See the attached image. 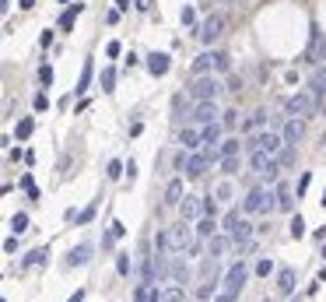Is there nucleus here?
I'll return each mask as SVG.
<instances>
[{
    "instance_id": "nucleus-52",
    "label": "nucleus",
    "mask_w": 326,
    "mask_h": 302,
    "mask_svg": "<svg viewBox=\"0 0 326 302\" xmlns=\"http://www.w3.org/2000/svg\"><path fill=\"white\" fill-rule=\"evenodd\" d=\"M14 249H18V239H14V235H11V239H4V253H7V257H11V253H14Z\"/></svg>"
},
{
    "instance_id": "nucleus-16",
    "label": "nucleus",
    "mask_w": 326,
    "mask_h": 302,
    "mask_svg": "<svg viewBox=\"0 0 326 302\" xmlns=\"http://www.w3.org/2000/svg\"><path fill=\"white\" fill-rule=\"evenodd\" d=\"M221 134H225V123H204V144L207 148H214V144H221Z\"/></svg>"
},
{
    "instance_id": "nucleus-3",
    "label": "nucleus",
    "mask_w": 326,
    "mask_h": 302,
    "mask_svg": "<svg viewBox=\"0 0 326 302\" xmlns=\"http://www.w3.org/2000/svg\"><path fill=\"white\" fill-rule=\"evenodd\" d=\"M221 91H225V88H221V81L214 74H200L193 81V88H189V95H193L197 102H218Z\"/></svg>"
},
{
    "instance_id": "nucleus-49",
    "label": "nucleus",
    "mask_w": 326,
    "mask_h": 302,
    "mask_svg": "<svg viewBox=\"0 0 326 302\" xmlns=\"http://www.w3.org/2000/svg\"><path fill=\"white\" fill-rule=\"evenodd\" d=\"M221 123H225V127H235V123H239V113H235V109H228V113H225V120H221Z\"/></svg>"
},
{
    "instance_id": "nucleus-22",
    "label": "nucleus",
    "mask_w": 326,
    "mask_h": 302,
    "mask_svg": "<svg viewBox=\"0 0 326 302\" xmlns=\"http://www.w3.org/2000/svg\"><path fill=\"white\" fill-rule=\"evenodd\" d=\"M214 57H218V53H204V57H197V60H193V74L200 77V74H207V71H214Z\"/></svg>"
},
{
    "instance_id": "nucleus-41",
    "label": "nucleus",
    "mask_w": 326,
    "mask_h": 302,
    "mask_svg": "<svg viewBox=\"0 0 326 302\" xmlns=\"http://www.w3.org/2000/svg\"><path fill=\"white\" fill-rule=\"evenodd\" d=\"M116 271H119L123 278L130 274V257H126V253H119V257H116Z\"/></svg>"
},
{
    "instance_id": "nucleus-53",
    "label": "nucleus",
    "mask_w": 326,
    "mask_h": 302,
    "mask_svg": "<svg viewBox=\"0 0 326 302\" xmlns=\"http://www.w3.org/2000/svg\"><path fill=\"white\" fill-rule=\"evenodd\" d=\"M105 57H119V42H109L105 46Z\"/></svg>"
},
{
    "instance_id": "nucleus-10",
    "label": "nucleus",
    "mask_w": 326,
    "mask_h": 302,
    "mask_svg": "<svg viewBox=\"0 0 326 302\" xmlns=\"http://www.w3.org/2000/svg\"><path fill=\"white\" fill-rule=\"evenodd\" d=\"M221 28H225V18H221V14H214V18H207V21L200 25V32H197V35H200L204 42H214V39L221 35Z\"/></svg>"
},
{
    "instance_id": "nucleus-47",
    "label": "nucleus",
    "mask_w": 326,
    "mask_h": 302,
    "mask_svg": "<svg viewBox=\"0 0 326 302\" xmlns=\"http://www.w3.org/2000/svg\"><path fill=\"white\" fill-rule=\"evenodd\" d=\"M309 183H312V172H305V176L298 179V190H295V193H298V197H305V190H309Z\"/></svg>"
},
{
    "instance_id": "nucleus-12",
    "label": "nucleus",
    "mask_w": 326,
    "mask_h": 302,
    "mask_svg": "<svg viewBox=\"0 0 326 302\" xmlns=\"http://www.w3.org/2000/svg\"><path fill=\"white\" fill-rule=\"evenodd\" d=\"M277 211L295 215V190H291L288 183H277Z\"/></svg>"
},
{
    "instance_id": "nucleus-55",
    "label": "nucleus",
    "mask_w": 326,
    "mask_h": 302,
    "mask_svg": "<svg viewBox=\"0 0 326 302\" xmlns=\"http://www.w3.org/2000/svg\"><path fill=\"white\" fill-rule=\"evenodd\" d=\"M134 7H137V11H148V7H151V0H137Z\"/></svg>"
},
{
    "instance_id": "nucleus-46",
    "label": "nucleus",
    "mask_w": 326,
    "mask_h": 302,
    "mask_svg": "<svg viewBox=\"0 0 326 302\" xmlns=\"http://www.w3.org/2000/svg\"><path fill=\"white\" fill-rule=\"evenodd\" d=\"M123 169H126L123 162H109V179H119V176H123Z\"/></svg>"
},
{
    "instance_id": "nucleus-45",
    "label": "nucleus",
    "mask_w": 326,
    "mask_h": 302,
    "mask_svg": "<svg viewBox=\"0 0 326 302\" xmlns=\"http://www.w3.org/2000/svg\"><path fill=\"white\" fill-rule=\"evenodd\" d=\"M39 81H42V84H53V67H49V64L39 67Z\"/></svg>"
},
{
    "instance_id": "nucleus-36",
    "label": "nucleus",
    "mask_w": 326,
    "mask_h": 302,
    "mask_svg": "<svg viewBox=\"0 0 326 302\" xmlns=\"http://www.w3.org/2000/svg\"><path fill=\"white\" fill-rule=\"evenodd\" d=\"M21 186H25V193H28V197H32V200H39V197H42V193H39V186H35V183H32V176H28V172H25V176H21Z\"/></svg>"
},
{
    "instance_id": "nucleus-23",
    "label": "nucleus",
    "mask_w": 326,
    "mask_h": 302,
    "mask_svg": "<svg viewBox=\"0 0 326 302\" xmlns=\"http://www.w3.org/2000/svg\"><path fill=\"white\" fill-rule=\"evenodd\" d=\"M84 11V4H74V7H67L63 14H60V28L67 32V28H74V21H78V14Z\"/></svg>"
},
{
    "instance_id": "nucleus-2",
    "label": "nucleus",
    "mask_w": 326,
    "mask_h": 302,
    "mask_svg": "<svg viewBox=\"0 0 326 302\" xmlns=\"http://www.w3.org/2000/svg\"><path fill=\"white\" fill-rule=\"evenodd\" d=\"M249 165H252V172H256V176H267L270 183H274V179H277V172H281V162H277L270 151H263V148L249 151Z\"/></svg>"
},
{
    "instance_id": "nucleus-11",
    "label": "nucleus",
    "mask_w": 326,
    "mask_h": 302,
    "mask_svg": "<svg viewBox=\"0 0 326 302\" xmlns=\"http://www.w3.org/2000/svg\"><path fill=\"white\" fill-rule=\"evenodd\" d=\"M189 120H193V123H214V120H218V106H214V102H197L193 113H189Z\"/></svg>"
},
{
    "instance_id": "nucleus-43",
    "label": "nucleus",
    "mask_w": 326,
    "mask_h": 302,
    "mask_svg": "<svg viewBox=\"0 0 326 302\" xmlns=\"http://www.w3.org/2000/svg\"><path fill=\"white\" fill-rule=\"evenodd\" d=\"M179 18H182V25H186V28H189V25H197V11H193V7H182V14H179Z\"/></svg>"
},
{
    "instance_id": "nucleus-20",
    "label": "nucleus",
    "mask_w": 326,
    "mask_h": 302,
    "mask_svg": "<svg viewBox=\"0 0 326 302\" xmlns=\"http://www.w3.org/2000/svg\"><path fill=\"white\" fill-rule=\"evenodd\" d=\"M91 74H95V64H91V60H84V67H81V77H78V88H74L78 95H84V91L91 88Z\"/></svg>"
},
{
    "instance_id": "nucleus-58",
    "label": "nucleus",
    "mask_w": 326,
    "mask_h": 302,
    "mask_svg": "<svg viewBox=\"0 0 326 302\" xmlns=\"http://www.w3.org/2000/svg\"><path fill=\"white\" fill-rule=\"evenodd\" d=\"M116 11H130V0H116Z\"/></svg>"
},
{
    "instance_id": "nucleus-19",
    "label": "nucleus",
    "mask_w": 326,
    "mask_h": 302,
    "mask_svg": "<svg viewBox=\"0 0 326 302\" xmlns=\"http://www.w3.org/2000/svg\"><path fill=\"white\" fill-rule=\"evenodd\" d=\"M88 260H91V246H88V242H81V246L71 249V267H84Z\"/></svg>"
},
{
    "instance_id": "nucleus-28",
    "label": "nucleus",
    "mask_w": 326,
    "mask_h": 302,
    "mask_svg": "<svg viewBox=\"0 0 326 302\" xmlns=\"http://www.w3.org/2000/svg\"><path fill=\"white\" fill-rule=\"evenodd\" d=\"M32 130H35V120H18L14 137H18V141H28V137H32Z\"/></svg>"
},
{
    "instance_id": "nucleus-59",
    "label": "nucleus",
    "mask_w": 326,
    "mask_h": 302,
    "mask_svg": "<svg viewBox=\"0 0 326 302\" xmlns=\"http://www.w3.org/2000/svg\"><path fill=\"white\" fill-rule=\"evenodd\" d=\"M323 208H326V190H323Z\"/></svg>"
},
{
    "instance_id": "nucleus-34",
    "label": "nucleus",
    "mask_w": 326,
    "mask_h": 302,
    "mask_svg": "<svg viewBox=\"0 0 326 302\" xmlns=\"http://www.w3.org/2000/svg\"><path fill=\"white\" fill-rule=\"evenodd\" d=\"M267 123V109H256L252 116H249V123H245V130H256V127H263Z\"/></svg>"
},
{
    "instance_id": "nucleus-6",
    "label": "nucleus",
    "mask_w": 326,
    "mask_h": 302,
    "mask_svg": "<svg viewBox=\"0 0 326 302\" xmlns=\"http://www.w3.org/2000/svg\"><path fill=\"white\" fill-rule=\"evenodd\" d=\"M245 278H249V267H245V260H235L232 267H228V274H225V292H232V295H239L245 285Z\"/></svg>"
},
{
    "instance_id": "nucleus-5",
    "label": "nucleus",
    "mask_w": 326,
    "mask_h": 302,
    "mask_svg": "<svg viewBox=\"0 0 326 302\" xmlns=\"http://www.w3.org/2000/svg\"><path fill=\"white\" fill-rule=\"evenodd\" d=\"M189 246H193V232H189L186 218H182L179 225L168 228V249H172V253H182V249H189Z\"/></svg>"
},
{
    "instance_id": "nucleus-39",
    "label": "nucleus",
    "mask_w": 326,
    "mask_h": 302,
    "mask_svg": "<svg viewBox=\"0 0 326 302\" xmlns=\"http://www.w3.org/2000/svg\"><path fill=\"white\" fill-rule=\"evenodd\" d=\"M32 109H35V113H46V109H49V98H46V91H39V95L32 98Z\"/></svg>"
},
{
    "instance_id": "nucleus-30",
    "label": "nucleus",
    "mask_w": 326,
    "mask_h": 302,
    "mask_svg": "<svg viewBox=\"0 0 326 302\" xmlns=\"http://www.w3.org/2000/svg\"><path fill=\"white\" fill-rule=\"evenodd\" d=\"M11 232H14V235H21V232H28V215H21V211H18V215L11 218Z\"/></svg>"
},
{
    "instance_id": "nucleus-38",
    "label": "nucleus",
    "mask_w": 326,
    "mask_h": 302,
    "mask_svg": "<svg viewBox=\"0 0 326 302\" xmlns=\"http://www.w3.org/2000/svg\"><path fill=\"white\" fill-rule=\"evenodd\" d=\"M214 71H218V74H228V71H232V60H228L225 53H218V57H214Z\"/></svg>"
},
{
    "instance_id": "nucleus-27",
    "label": "nucleus",
    "mask_w": 326,
    "mask_h": 302,
    "mask_svg": "<svg viewBox=\"0 0 326 302\" xmlns=\"http://www.w3.org/2000/svg\"><path fill=\"white\" fill-rule=\"evenodd\" d=\"M239 151H242V141H239V137H228V141H221V151H218V155H221V158H232V155H239Z\"/></svg>"
},
{
    "instance_id": "nucleus-56",
    "label": "nucleus",
    "mask_w": 326,
    "mask_h": 302,
    "mask_svg": "<svg viewBox=\"0 0 326 302\" xmlns=\"http://www.w3.org/2000/svg\"><path fill=\"white\" fill-rule=\"evenodd\" d=\"M18 4H21V11H32L35 7V0H18Z\"/></svg>"
},
{
    "instance_id": "nucleus-33",
    "label": "nucleus",
    "mask_w": 326,
    "mask_h": 302,
    "mask_svg": "<svg viewBox=\"0 0 326 302\" xmlns=\"http://www.w3.org/2000/svg\"><path fill=\"white\" fill-rule=\"evenodd\" d=\"M214 295H218V292H214V281H207V285L197 288V302H211Z\"/></svg>"
},
{
    "instance_id": "nucleus-9",
    "label": "nucleus",
    "mask_w": 326,
    "mask_h": 302,
    "mask_svg": "<svg viewBox=\"0 0 326 302\" xmlns=\"http://www.w3.org/2000/svg\"><path fill=\"white\" fill-rule=\"evenodd\" d=\"M302 137H305V120H302V116H291V120L284 123V144L295 148Z\"/></svg>"
},
{
    "instance_id": "nucleus-15",
    "label": "nucleus",
    "mask_w": 326,
    "mask_h": 302,
    "mask_svg": "<svg viewBox=\"0 0 326 302\" xmlns=\"http://www.w3.org/2000/svg\"><path fill=\"white\" fill-rule=\"evenodd\" d=\"M182 197H186L182 179H172V183L165 186V204H168V208H179V204H182Z\"/></svg>"
},
{
    "instance_id": "nucleus-7",
    "label": "nucleus",
    "mask_w": 326,
    "mask_h": 302,
    "mask_svg": "<svg viewBox=\"0 0 326 302\" xmlns=\"http://www.w3.org/2000/svg\"><path fill=\"white\" fill-rule=\"evenodd\" d=\"M270 151V155H277V151L284 148V134H274V130H263V134H256V137H249V151Z\"/></svg>"
},
{
    "instance_id": "nucleus-37",
    "label": "nucleus",
    "mask_w": 326,
    "mask_h": 302,
    "mask_svg": "<svg viewBox=\"0 0 326 302\" xmlns=\"http://www.w3.org/2000/svg\"><path fill=\"white\" fill-rule=\"evenodd\" d=\"M162 299H165V302H186V292H182V285H172Z\"/></svg>"
},
{
    "instance_id": "nucleus-60",
    "label": "nucleus",
    "mask_w": 326,
    "mask_h": 302,
    "mask_svg": "<svg viewBox=\"0 0 326 302\" xmlns=\"http://www.w3.org/2000/svg\"><path fill=\"white\" fill-rule=\"evenodd\" d=\"M63 4H67V0H63Z\"/></svg>"
},
{
    "instance_id": "nucleus-4",
    "label": "nucleus",
    "mask_w": 326,
    "mask_h": 302,
    "mask_svg": "<svg viewBox=\"0 0 326 302\" xmlns=\"http://www.w3.org/2000/svg\"><path fill=\"white\" fill-rule=\"evenodd\" d=\"M284 109H288V116H316V95L312 91H298V95H291L288 102H284Z\"/></svg>"
},
{
    "instance_id": "nucleus-35",
    "label": "nucleus",
    "mask_w": 326,
    "mask_h": 302,
    "mask_svg": "<svg viewBox=\"0 0 326 302\" xmlns=\"http://www.w3.org/2000/svg\"><path fill=\"white\" fill-rule=\"evenodd\" d=\"M221 172H225V176H235V172H239V155H232V158H221Z\"/></svg>"
},
{
    "instance_id": "nucleus-29",
    "label": "nucleus",
    "mask_w": 326,
    "mask_h": 302,
    "mask_svg": "<svg viewBox=\"0 0 326 302\" xmlns=\"http://www.w3.org/2000/svg\"><path fill=\"white\" fill-rule=\"evenodd\" d=\"M207 246H211V257H221V253H225V246H228V239H225V235H211V239H207Z\"/></svg>"
},
{
    "instance_id": "nucleus-1",
    "label": "nucleus",
    "mask_w": 326,
    "mask_h": 302,
    "mask_svg": "<svg viewBox=\"0 0 326 302\" xmlns=\"http://www.w3.org/2000/svg\"><path fill=\"white\" fill-rule=\"evenodd\" d=\"M277 208V186H256L249 190L242 200V211L245 215H270Z\"/></svg>"
},
{
    "instance_id": "nucleus-26",
    "label": "nucleus",
    "mask_w": 326,
    "mask_h": 302,
    "mask_svg": "<svg viewBox=\"0 0 326 302\" xmlns=\"http://www.w3.org/2000/svg\"><path fill=\"white\" fill-rule=\"evenodd\" d=\"M123 232H126V225H123V222H112V225H109V232H105V239H102V246H112L116 239H123Z\"/></svg>"
},
{
    "instance_id": "nucleus-25",
    "label": "nucleus",
    "mask_w": 326,
    "mask_h": 302,
    "mask_svg": "<svg viewBox=\"0 0 326 302\" xmlns=\"http://www.w3.org/2000/svg\"><path fill=\"white\" fill-rule=\"evenodd\" d=\"M214 232H218V222H214V215L200 218V225H197V235H200V239H211Z\"/></svg>"
},
{
    "instance_id": "nucleus-57",
    "label": "nucleus",
    "mask_w": 326,
    "mask_h": 302,
    "mask_svg": "<svg viewBox=\"0 0 326 302\" xmlns=\"http://www.w3.org/2000/svg\"><path fill=\"white\" fill-rule=\"evenodd\" d=\"M81 299H84V288H78V292H74V295H71L67 302H81Z\"/></svg>"
},
{
    "instance_id": "nucleus-42",
    "label": "nucleus",
    "mask_w": 326,
    "mask_h": 302,
    "mask_svg": "<svg viewBox=\"0 0 326 302\" xmlns=\"http://www.w3.org/2000/svg\"><path fill=\"white\" fill-rule=\"evenodd\" d=\"M95 208H98V204H88V208H84L81 215H78V225H88V222L95 218Z\"/></svg>"
},
{
    "instance_id": "nucleus-48",
    "label": "nucleus",
    "mask_w": 326,
    "mask_h": 302,
    "mask_svg": "<svg viewBox=\"0 0 326 302\" xmlns=\"http://www.w3.org/2000/svg\"><path fill=\"white\" fill-rule=\"evenodd\" d=\"M214 197H218V200H228V197H232V186H228V183H221V186L214 190Z\"/></svg>"
},
{
    "instance_id": "nucleus-32",
    "label": "nucleus",
    "mask_w": 326,
    "mask_h": 302,
    "mask_svg": "<svg viewBox=\"0 0 326 302\" xmlns=\"http://www.w3.org/2000/svg\"><path fill=\"white\" fill-rule=\"evenodd\" d=\"M302 235H305V218L291 215V239H302Z\"/></svg>"
},
{
    "instance_id": "nucleus-51",
    "label": "nucleus",
    "mask_w": 326,
    "mask_h": 302,
    "mask_svg": "<svg viewBox=\"0 0 326 302\" xmlns=\"http://www.w3.org/2000/svg\"><path fill=\"white\" fill-rule=\"evenodd\" d=\"M39 46L49 49V46H53V32H42V35H39Z\"/></svg>"
},
{
    "instance_id": "nucleus-54",
    "label": "nucleus",
    "mask_w": 326,
    "mask_h": 302,
    "mask_svg": "<svg viewBox=\"0 0 326 302\" xmlns=\"http://www.w3.org/2000/svg\"><path fill=\"white\" fill-rule=\"evenodd\" d=\"M239 88H242V81H239V77L232 74V77H228V91H239Z\"/></svg>"
},
{
    "instance_id": "nucleus-40",
    "label": "nucleus",
    "mask_w": 326,
    "mask_h": 302,
    "mask_svg": "<svg viewBox=\"0 0 326 302\" xmlns=\"http://www.w3.org/2000/svg\"><path fill=\"white\" fill-rule=\"evenodd\" d=\"M172 278H175V285H186V278H189L186 264H175V267H172Z\"/></svg>"
},
{
    "instance_id": "nucleus-44",
    "label": "nucleus",
    "mask_w": 326,
    "mask_h": 302,
    "mask_svg": "<svg viewBox=\"0 0 326 302\" xmlns=\"http://www.w3.org/2000/svg\"><path fill=\"white\" fill-rule=\"evenodd\" d=\"M270 271H274V264H270V260L263 257V260L256 264V274H259V278H270Z\"/></svg>"
},
{
    "instance_id": "nucleus-8",
    "label": "nucleus",
    "mask_w": 326,
    "mask_h": 302,
    "mask_svg": "<svg viewBox=\"0 0 326 302\" xmlns=\"http://www.w3.org/2000/svg\"><path fill=\"white\" fill-rule=\"evenodd\" d=\"M211 165V155H200V151H193V155H186V165H182V172L189 176V179H197V176H204V169Z\"/></svg>"
},
{
    "instance_id": "nucleus-21",
    "label": "nucleus",
    "mask_w": 326,
    "mask_h": 302,
    "mask_svg": "<svg viewBox=\"0 0 326 302\" xmlns=\"http://www.w3.org/2000/svg\"><path fill=\"white\" fill-rule=\"evenodd\" d=\"M309 91L316 95V102H319V98L326 95V71H323V67H319V71L312 74V81H309Z\"/></svg>"
},
{
    "instance_id": "nucleus-13",
    "label": "nucleus",
    "mask_w": 326,
    "mask_h": 302,
    "mask_svg": "<svg viewBox=\"0 0 326 302\" xmlns=\"http://www.w3.org/2000/svg\"><path fill=\"white\" fill-rule=\"evenodd\" d=\"M168 67H172V57H168V53H151V57H148V71L155 77H165Z\"/></svg>"
},
{
    "instance_id": "nucleus-50",
    "label": "nucleus",
    "mask_w": 326,
    "mask_h": 302,
    "mask_svg": "<svg viewBox=\"0 0 326 302\" xmlns=\"http://www.w3.org/2000/svg\"><path fill=\"white\" fill-rule=\"evenodd\" d=\"M235 299H239V295H232V292H225V288L214 295V302H235Z\"/></svg>"
},
{
    "instance_id": "nucleus-31",
    "label": "nucleus",
    "mask_w": 326,
    "mask_h": 302,
    "mask_svg": "<svg viewBox=\"0 0 326 302\" xmlns=\"http://www.w3.org/2000/svg\"><path fill=\"white\" fill-rule=\"evenodd\" d=\"M102 91H116V71L112 67L102 71Z\"/></svg>"
},
{
    "instance_id": "nucleus-14",
    "label": "nucleus",
    "mask_w": 326,
    "mask_h": 302,
    "mask_svg": "<svg viewBox=\"0 0 326 302\" xmlns=\"http://www.w3.org/2000/svg\"><path fill=\"white\" fill-rule=\"evenodd\" d=\"M179 211H182V218H186V222H193V218H200V215H204V204H200V197H189V193H186V197H182V204H179Z\"/></svg>"
},
{
    "instance_id": "nucleus-24",
    "label": "nucleus",
    "mask_w": 326,
    "mask_h": 302,
    "mask_svg": "<svg viewBox=\"0 0 326 302\" xmlns=\"http://www.w3.org/2000/svg\"><path fill=\"white\" fill-rule=\"evenodd\" d=\"M46 260H49V249H46V246H39V249H32V253L21 260V267H35V264H46Z\"/></svg>"
},
{
    "instance_id": "nucleus-18",
    "label": "nucleus",
    "mask_w": 326,
    "mask_h": 302,
    "mask_svg": "<svg viewBox=\"0 0 326 302\" xmlns=\"http://www.w3.org/2000/svg\"><path fill=\"white\" fill-rule=\"evenodd\" d=\"M277 292H281V295H291V292H295V271H291V267H284V271L277 274Z\"/></svg>"
},
{
    "instance_id": "nucleus-17",
    "label": "nucleus",
    "mask_w": 326,
    "mask_h": 302,
    "mask_svg": "<svg viewBox=\"0 0 326 302\" xmlns=\"http://www.w3.org/2000/svg\"><path fill=\"white\" fill-rule=\"evenodd\" d=\"M179 141H182L189 151H197L200 144H204V130H197V127H186V130L179 134Z\"/></svg>"
}]
</instances>
